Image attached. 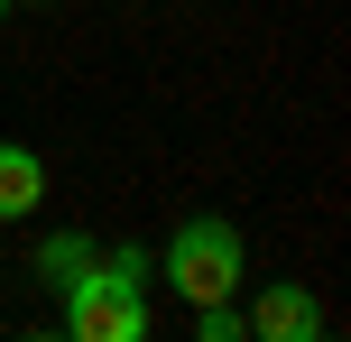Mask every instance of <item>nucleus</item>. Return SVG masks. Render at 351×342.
Masks as SVG:
<instances>
[{
    "label": "nucleus",
    "instance_id": "1",
    "mask_svg": "<svg viewBox=\"0 0 351 342\" xmlns=\"http://www.w3.org/2000/svg\"><path fill=\"white\" fill-rule=\"evenodd\" d=\"M148 250H102V269L84 278V287H65L56 306H65V342H148Z\"/></svg>",
    "mask_w": 351,
    "mask_h": 342
},
{
    "label": "nucleus",
    "instance_id": "2",
    "mask_svg": "<svg viewBox=\"0 0 351 342\" xmlns=\"http://www.w3.org/2000/svg\"><path fill=\"white\" fill-rule=\"evenodd\" d=\"M158 269H167V287L185 296V306H222V296L241 287V269H250V241L231 232L222 213H204V222H176V241L158 250Z\"/></svg>",
    "mask_w": 351,
    "mask_h": 342
},
{
    "label": "nucleus",
    "instance_id": "3",
    "mask_svg": "<svg viewBox=\"0 0 351 342\" xmlns=\"http://www.w3.org/2000/svg\"><path fill=\"white\" fill-rule=\"evenodd\" d=\"M324 333V306L287 278V287H268L259 306H250V342H315Z\"/></svg>",
    "mask_w": 351,
    "mask_h": 342
},
{
    "label": "nucleus",
    "instance_id": "4",
    "mask_svg": "<svg viewBox=\"0 0 351 342\" xmlns=\"http://www.w3.org/2000/svg\"><path fill=\"white\" fill-rule=\"evenodd\" d=\"M93 269H102V241H84V232H47V241H37V278H47L56 296L84 287Z\"/></svg>",
    "mask_w": 351,
    "mask_h": 342
},
{
    "label": "nucleus",
    "instance_id": "5",
    "mask_svg": "<svg viewBox=\"0 0 351 342\" xmlns=\"http://www.w3.org/2000/svg\"><path fill=\"white\" fill-rule=\"evenodd\" d=\"M37 195H47V167H37V148L0 139V222H10V213H37Z\"/></svg>",
    "mask_w": 351,
    "mask_h": 342
},
{
    "label": "nucleus",
    "instance_id": "6",
    "mask_svg": "<svg viewBox=\"0 0 351 342\" xmlns=\"http://www.w3.org/2000/svg\"><path fill=\"white\" fill-rule=\"evenodd\" d=\"M194 342H250V315L231 306V296L222 306H194Z\"/></svg>",
    "mask_w": 351,
    "mask_h": 342
},
{
    "label": "nucleus",
    "instance_id": "7",
    "mask_svg": "<svg viewBox=\"0 0 351 342\" xmlns=\"http://www.w3.org/2000/svg\"><path fill=\"white\" fill-rule=\"evenodd\" d=\"M19 342H65V333H19Z\"/></svg>",
    "mask_w": 351,
    "mask_h": 342
},
{
    "label": "nucleus",
    "instance_id": "8",
    "mask_svg": "<svg viewBox=\"0 0 351 342\" xmlns=\"http://www.w3.org/2000/svg\"><path fill=\"white\" fill-rule=\"evenodd\" d=\"M0 19H10V0H0Z\"/></svg>",
    "mask_w": 351,
    "mask_h": 342
}]
</instances>
